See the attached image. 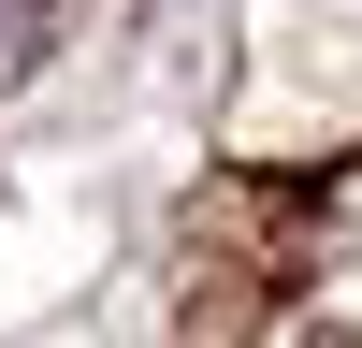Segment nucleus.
Masks as SVG:
<instances>
[{
    "label": "nucleus",
    "instance_id": "nucleus-1",
    "mask_svg": "<svg viewBox=\"0 0 362 348\" xmlns=\"http://www.w3.org/2000/svg\"><path fill=\"white\" fill-rule=\"evenodd\" d=\"M29 15H44V0H0V73L29 58Z\"/></svg>",
    "mask_w": 362,
    "mask_h": 348
}]
</instances>
